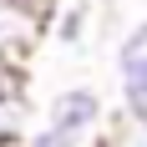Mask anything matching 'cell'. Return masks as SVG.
Wrapping results in <instances>:
<instances>
[{
  "label": "cell",
  "instance_id": "1",
  "mask_svg": "<svg viewBox=\"0 0 147 147\" xmlns=\"http://www.w3.org/2000/svg\"><path fill=\"white\" fill-rule=\"evenodd\" d=\"M51 122L66 127L76 137H91L96 127H107V107H102V91L96 86H61L51 96Z\"/></svg>",
  "mask_w": 147,
  "mask_h": 147
},
{
  "label": "cell",
  "instance_id": "2",
  "mask_svg": "<svg viewBox=\"0 0 147 147\" xmlns=\"http://www.w3.org/2000/svg\"><path fill=\"white\" fill-rule=\"evenodd\" d=\"M41 30H46V20L30 10L26 0H0V56L5 61L26 66V56L41 41Z\"/></svg>",
  "mask_w": 147,
  "mask_h": 147
},
{
  "label": "cell",
  "instance_id": "3",
  "mask_svg": "<svg viewBox=\"0 0 147 147\" xmlns=\"http://www.w3.org/2000/svg\"><path fill=\"white\" fill-rule=\"evenodd\" d=\"M26 86L10 81V86H0V147H15L26 137Z\"/></svg>",
  "mask_w": 147,
  "mask_h": 147
},
{
  "label": "cell",
  "instance_id": "4",
  "mask_svg": "<svg viewBox=\"0 0 147 147\" xmlns=\"http://www.w3.org/2000/svg\"><path fill=\"white\" fill-rule=\"evenodd\" d=\"M117 76H147V20H137L117 41Z\"/></svg>",
  "mask_w": 147,
  "mask_h": 147
},
{
  "label": "cell",
  "instance_id": "5",
  "mask_svg": "<svg viewBox=\"0 0 147 147\" xmlns=\"http://www.w3.org/2000/svg\"><path fill=\"white\" fill-rule=\"evenodd\" d=\"M86 26H91L86 5H66V10H56V15H51V36H56L66 51H81V41H86Z\"/></svg>",
  "mask_w": 147,
  "mask_h": 147
},
{
  "label": "cell",
  "instance_id": "6",
  "mask_svg": "<svg viewBox=\"0 0 147 147\" xmlns=\"http://www.w3.org/2000/svg\"><path fill=\"white\" fill-rule=\"evenodd\" d=\"M102 147H147V122H137V117H127V112H117V117L107 122Z\"/></svg>",
  "mask_w": 147,
  "mask_h": 147
},
{
  "label": "cell",
  "instance_id": "7",
  "mask_svg": "<svg viewBox=\"0 0 147 147\" xmlns=\"http://www.w3.org/2000/svg\"><path fill=\"white\" fill-rule=\"evenodd\" d=\"M117 112L147 122V76H117Z\"/></svg>",
  "mask_w": 147,
  "mask_h": 147
},
{
  "label": "cell",
  "instance_id": "8",
  "mask_svg": "<svg viewBox=\"0 0 147 147\" xmlns=\"http://www.w3.org/2000/svg\"><path fill=\"white\" fill-rule=\"evenodd\" d=\"M81 142H86V137H76V132H66V127H56L51 117L20 137V147H81Z\"/></svg>",
  "mask_w": 147,
  "mask_h": 147
},
{
  "label": "cell",
  "instance_id": "9",
  "mask_svg": "<svg viewBox=\"0 0 147 147\" xmlns=\"http://www.w3.org/2000/svg\"><path fill=\"white\" fill-rule=\"evenodd\" d=\"M10 81H20V66H15V61H5V56H0V86H10Z\"/></svg>",
  "mask_w": 147,
  "mask_h": 147
}]
</instances>
